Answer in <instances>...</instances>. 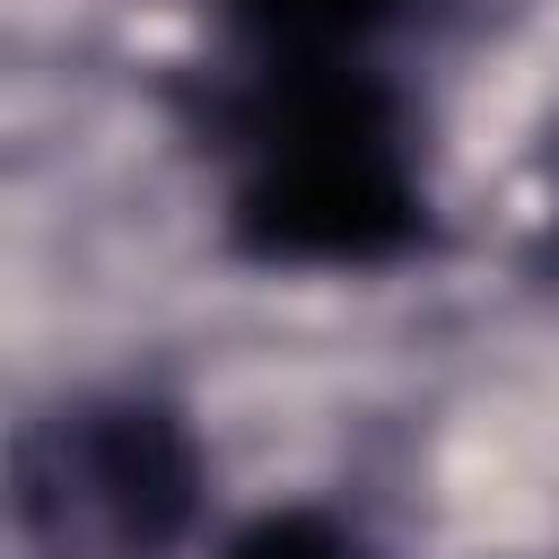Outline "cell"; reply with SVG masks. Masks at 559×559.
Here are the masks:
<instances>
[{
    "label": "cell",
    "instance_id": "1",
    "mask_svg": "<svg viewBox=\"0 0 559 559\" xmlns=\"http://www.w3.org/2000/svg\"><path fill=\"white\" fill-rule=\"evenodd\" d=\"M227 148V227L253 262L376 271L428 236L411 114L367 61H262Z\"/></svg>",
    "mask_w": 559,
    "mask_h": 559
},
{
    "label": "cell",
    "instance_id": "2",
    "mask_svg": "<svg viewBox=\"0 0 559 559\" xmlns=\"http://www.w3.org/2000/svg\"><path fill=\"white\" fill-rule=\"evenodd\" d=\"M201 507V454L166 402H79L17 454V524L44 559H157Z\"/></svg>",
    "mask_w": 559,
    "mask_h": 559
},
{
    "label": "cell",
    "instance_id": "3",
    "mask_svg": "<svg viewBox=\"0 0 559 559\" xmlns=\"http://www.w3.org/2000/svg\"><path fill=\"white\" fill-rule=\"evenodd\" d=\"M227 17L262 61H358L402 0H227Z\"/></svg>",
    "mask_w": 559,
    "mask_h": 559
},
{
    "label": "cell",
    "instance_id": "4",
    "mask_svg": "<svg viewBox=\"0 0 559 559\" xmlns=\"http://www.w3.org/2000/svg\"><path fill=\"white\" fill-rule=\"evenodd\" d=\"M227 559H376V550H367L349 524L288 507V515H262V524H245V533L227 542Z\"/></svg>",
    "mask_w": 559,
    "mask_h": 559
}]
</instances>
